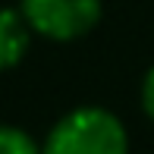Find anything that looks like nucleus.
Returning <instances> with one entry per match:
<instances>
[{
    "label": "nucleus",
    "instance_id": "nucleus-1",
    "mask_svg": "<svg viewBox=\"0 0 154 154\" xmlns=\"http://www.w3.org/2000/svg\"><path fill=\"white\" fill-rule=\"evenodd\" d=\"M44 154H129V135L116 113L79 107L51 129Z\"/></svg>",
    "mask_w": 154,
    "mask_h": 154
},
{
    "label": "nucleus",
    "instance_id": "nucleus-4",
    "mask_svg": "<svg viewBox=\"0 0 154 154\" xmlns=\"http://www.w3.org/2000/svg\"><path fill=\"white\" fill-rule=\"evenodd\" d=\"M0 154H44V148L19 126H0Z\"/></svg>",
    "mask_w": 154,
    "mask_h": 154
},
{
    "label": "nucleus",
    "instance_id": "nucleus-5",
    "mask_svg": "<svg viewBox=\"0 0 154 154\" xmlns=\"http://www.w3.org/2000/svg\"><path fill=\"white\" fill-rule=\"evenodd\" d=\"M142 104H145V113L154 120V66L148 69V75L142 82Z\"/></svg>",
    "mask_w": 154,
    "mask_h": 154
},
{
    "label": "nucleus",
    "instance_id": "nucleus-3",
    "mask_svg": "<svg viewBox=\"0 0 154 154\" xmlns=\"http://www.w3.org/2000/svg\"><path fill=\"white\" fill-rule=\"evenodd\" d=\"M32 44V25L22 16V10H0V72L13 69L19 60L29 54Z\"/></svg>",
    "mask_w": 154,
    "mask_h": 154
},
{
    "label": "nucleus",
    "instance_id": "nucleus-2",
    "mask_svg": "<svg viewBox=\"0 0 154 154\" xmlns=\"http://www.w3.org/2000/svg\"><path fill=\"white\" fill-rule=\"evenodd\" d=\"M22 16L32 32L54 41H75L101 19V0H22Z\"/></svg>",
    "mask_w": 154,
    "mask_h": 154
}]
</instances>
